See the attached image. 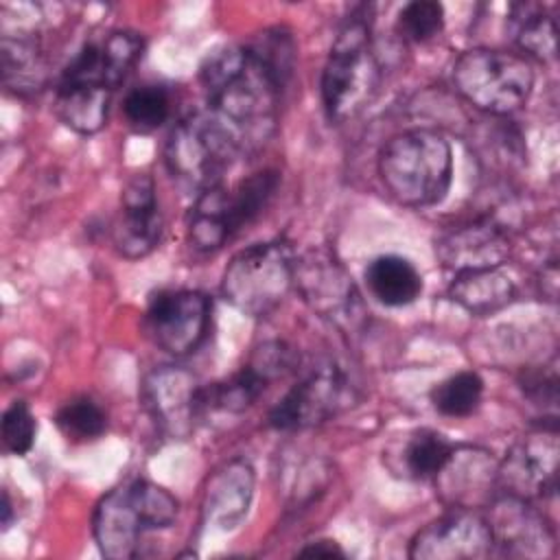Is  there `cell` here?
<instances>
[{
    "label": "cell",
    "mask_w": 560,
    "mask_h": 560,
    "mask_svg": "<svg viewBox=\"0 0 560 560\" xmlns=\"http://www.w3.org/2000/svg\"><path fill=\"white\" fill-rule=\"evenodd\" d=\"M256 475L247 459L234 457L221 464L206 483L201 499L203 523L217 532H230L247 516L254 499Z\"/></svg>",
    "instance_id": "cell-19"
},
{
    "label": "cell",
    "mask_w": 560,
    "mask_h": 560,
    "mask_svg": "<svg viewBox=\"0 0 560 560\" xmlns=\"http://www.w3.org/2000/svg\"><path fill=\"white\" fill-rule=\"evenodd\" d=\"M365 18V13H352L341 24L324 63L322 105L330 122L354 118L378 94L383 72Z\"/></svg>",
    "instance_id": "cell-4"
},
{
    "label": "cell",
    "mask_w": 560,
    "mask_h": 560,
    "mask_svg": "<svg viewBox=\"0 0 560 560\" xmlns=\"http://www.w3.org/2000/svg\"><path fill=\"white\" fill-rule=\"evenodd\" d=\"M11 499H9V492L4 490L2 492V525L4 527H9V523H11Z\"/></svg>",
    "instance_id": "cell-34"
},
{
    "label": "cell",
    "mask_w": 560,
    "mask_h": 560,
    "mask_svg": "<svg viewBox=\"0 0 560 560\" xmlns=\"http://www.w3.org/2000/svg\"><path fill=\"white\" fill-rule=\"evenodd\" d=\"M35 418L24 400H15L2 416V444L13 455H26L35 442Z\"/></svg>",
    "instance_id": "cell-30"
},
{
    "label": "cell",
    "mask_w": 560,
    "mask_h": 560,
    "mask_svg": "<svg viewBox=\"0 0 560 560\" xmlns=\"http://www.w3.org/2000/svg\"><path fill=\"white\" fill-rule=\"evenodd\" d=\"M280 173L273 168L256 171L234 186H214L197 195L188 214V243L199 252H217L238 232L252 225L273 199Z\"/></svg>",
    "instance_id": "cell-6"
},
{
    "label": "cell",
    "mask_w": 560,
    "mask_h": 560,
    "mask_svg": "<svg viewBox=\"0 0 560 560\" xmlns=\"http://www.w3.org/2000/svg\"><path fill=\"white\" fill-rule=\"evenodd\" d=\"M249 363L271 383L276 378H284L287 374H291L298 368L300 357L287 341L273 339V341L260 343L252 352Z\"/></svg>",
    "instance_id": "cell-31"
},
{
    "label": "cell",
    "mask_w": 560,
    "mask_h": 560,
    "mask_svg": "<svg viewBox=\"0 0 560 560\" xmlns=\"http://www.w3.org/2000/svg\"><path fill=\"white\" fill-rule=\"evenodd\" d=\"M171 114V96L166 88L155 83L136 85L122 101V116L136 133H151L166 122Z\"/></svg>",
    "instance_id": "cell-27"
},
{
    "label": "cell",
    "mask_w": 560,
    "mask_h": 560,
    "mask_svg": "<svg viewBox=\"0 0 560 560\" xmlns=\"http://www.w3.org/2000/svg\"><path fill=\"white\" fill-rule=\"evenodd\" d=\"M512 252V238L494 217H475L435 241V254L446 269L468 271L501 267Z\"/></svg>",
    "instance_id": "cell-16"
},
{
    "label": "cell",
    "mask_w": 560,
    "mask_h": 560,
    "mask_svg": "<svg viewBox=\"0 0 560 560\" xmlns=\"http://www.w3.org/2000/svg\"><path fill=\"white\" fill-rule=\"evenodd\" d=\"M518 385L523 396H527L534 405H556L558 400V372L556 363L540 365V368H527L518 376Z\"/></svg>",
    "instance_id": "cell-32"
},
{
    "label": "cell",
    "mask_w": 560,
    "mask_h": 560,
    "mask_svg": "<svg viewBox=\"0 0 560 560\" xmlns=\"http://www.w3.org/2000/svg\"><path fill=\"white\" fill-rule=\"evenodd\" d=\"M210 311L212 304L201 291H158L149 300L144 328L158 348L173 357H184L203 343L210 326Z\"/></svg>",
    "instance_id": "cell-11"
},
{
    "label": "cell",
    "mask_w": 560,
    "mask_h": 560,
    "mask_svg": "<svg viewBox=\"0 0 560 560\" xmlns=\"http://www.w3.org/2000/svg\"><path fill=\"white\" fill-rule=\"evenodd\" d=\"M295 46L287 31L267 28L247 44L214 48L199 68L208 107L256 147L276 127L280 96L293 74Z\"/></svg>",
    "instance_id": "cell-1"
},
{
    "label": "cell",
    "mask_w": 560,
    "mask_h": 560,
    "mask_svg": "<svg viewBox=\"0 0 560 560\" xmlns=\"http://www.w3.org/2000/svg\"><path fill=\"white\" fill-rule=\"evenodd\" d=\"M453 448L455 444L448 442L446 435L433 429H416L402 442L396 470L402 472V477L416 481L435 479V475L448 462Z\"/></svg>",
    "instance_id": "cell-24"
},
{
    "label": "cell",
    "mask_w": 560,
    "mask_h": 560,
    "mask_svg": "<svg viewBox=\"0 0 560 560\" xmlns=\"http://www.w3.org/2000/svg\"><path fill=\"white\" fill-rule=\"evenodd\" d=\"M48 81V63L35 39L28 35L2 37V83L15 94H33Z\"/></svg>",
    "instance_id": "cell-22"
},
{
    "label": "cell",
    "mask_w": 560,
    "mask_h": 560,
    "mask_svg": "<svg viewBox=\"0 0 560 560\" xmlns=\"http://www.w3.org/2000/svg\"><path fill=\"white\" fill-rule=\"evenodd\" d=\"M293 287L313 313L343 332H354L365 322L361 293L343 262L324 247L308 249L293 260Z\"/></svg>",
    "instance_id": "cell-10"
},
{
    "label": "cell",
    "mask_w": 560,
    "mask_h": 560,
    "mask_svg": "<svg viewBox=\"0 0 560 560\" xmlns=\"http://www.w3.org/2000/svg\"><path fill=\"white\" fill-rule=\"evenodd\" d=\"M293 256L282 241L256 243L232 256L221 278L223 298L249 317L273 313L293 287Z\"/></svg>",
    "instance_id": "cell-8"
},
{
    "label": "cell",
    "mask_w": 560,
    "mask_h": 560,
    "mask_svg": "<svg viewBox=\"0 0 560 560\" xmlns=\"http://www.w3.org/2000/svg\"><path fill=\"white\" fill-rule=\"evenodd\" d=\"M298 556H306V558H343L346 551L330 538H319V540H313V542H306Z\"/></svg>",
    "instance_id": "cell-33"
},
{
    "label": "cell",
    "mask_w": 560,
    "mask_h": 560,
    "mask_svg": "<svg viewBox=\"0 0 560 560\" xmlns=\"http://www.w3.org/2000/svg\"><path fill=\"white\" fill-rule=\"evenodd\" d=\"M433 481L451 508H488L499 490V462L483 448L455 446Z\"/></svg>",
    "instance_id": "cell-18"
},
{
    "label": "cell",
    "mask_w": 560,
    "mask_h": 560,
    "mask_svg": "<svg viewBox=\"0 0 560 560\" xmlns=\"http://www.w3.org/2000/svg\"><path fill=\"white\" fill-rule=\"evenodd\" d=\"M359 398V385L350 370L335 359H324L291 385V389L271 407L267 422L276 431H302L317 427Z\"/></svg>",
    "instance_id": "cell-9"
},
{
    "label": "cell",
    "mask_w": 560,
    "mask_h": 560,
    "mask_svg": "<svg viewBox=\"0 0 560 560\" xmlns=\"http://www.w3.org/2000/svg\"><path fill=\"white\" fill-rule=\"evenodd\" d=\"M59 431L72 442H88L96 440L107 429V416L98 402L88 396H77L61 405L55 416Z\"/></svg>",
    "instance_id": "cell-28"
},
{
    "label": "cell",
    "mask_w": 560,
    "mask_h": 560,
    "mask_svg": "<svg viewBox=\"0 0 560 560\" xmlns=\"http://www.w3.org/2000/svg\"><path fill=\"white\" fill-rule=\"evenodd\" d=\"M444 28V9L440 2L431 0H413L407 2L398 18H396V31L402 39L413 44H424L440 35Z\"/></svg>",
    "instance_id": "cell-29"
},
{
    "label": "cell",
    "mask_w": 560,
    "mask_h": 560,
    "mask_svg": "<svg viewBox=\"0 0 560 560\" xmlns=\"http://www.w3.org/2000/svg\"><path fill=\"white\" fill-rule=\"evenodd\" d=\"M378 175L396 201L413 208L435 206L451 188V144L433 129L396 133L378 153Z\"/></svg>",
    "instance_id": "cell-3"
},
{
    "label": "cell",
    "mask_w": 560,
    "mask_h": 560,
    "mask_svg": "<svg viewBox=\"0 0 560 560\" xmlns=\"http://www.w3.org/2000/svg\"><path fill=\"white\" fill-rule=\"evenodd\" d=\"M269 381L252 365H243L234 374L203 385L201 387V411L203 418L208 413H228V416H238L247 411L267 389Z\"/></svg>",
    "instance_id": "cell-23"
},
{
    "label": "cell",
    "mask_w": 560,
    "mask_h": 560,
    "mask_svg": "<svg viewBox=\"0 0 560 560\" xmlns=\"http://www.w3.org/2000/svg\"><path fill=\"white\" fill-rule=\"evenodd\" d=\"M201 387L192 372L177 365H160L144 376L142 400L164 435L186 440L203 420Z\"/></svg>",
    "instance_id": "cell-13"
},
{
    "label": "cell",
    "mask_w": 560,
    "mask_h": 560,
    "mask_svg": "<svg viewBox=\"0 0 560 560\" xmlns=\"http://www.w3.org/2000/svg\"><path fill=\"white\" fill-rule=\"evenodd\" d=\"M448 295L470 315L483 317L510 306L516 298V287L501 267L468 269L455 273Z\"/></svg>",
    "instance_id": "cell-20"
},
{
    "label": "cell",
    "mask_w": 560,
    "mask_h": 560,
    "mask_svg": "<svg viewBox=\"0 0 560 560\" xmlns=\"http://www.w3.org/2000/svg\"><path fill=\"white\" fill-rule=\"evenodd\" d=\"M488 510L486 521L492 534V549L499 553L510 558H547L556 551L553 527L532 501L501 492L488 503Z\"/></svg>",
    "instance_id": "cell-14"
},
{
    "label": "cell",
    "mask_w": 560,
    "mask_h": 560,
    "mask_svg": "<svg viewBox=\"0 0 560 560\" xmlns=\"http://www.w3.org/2000/svg\"><path fill=\"white\" fill-rule=\"evenodd\" d=\"M162 212L155 184L149 175H133L120 195V212L112 228V241L120 256L138 260L151 254L162 238Z\"/></svg>",
    "instance_id": "cell-17"
},
{
    "label": "cell",
    "mask_w": 560,
    "mask_h": 560,
    "mask_svg": "<svg viewBox=\"0 0 560 560\" xmlns=\"http://www.w3.org/2000/svg\"><path fill=\"white\" fill-rule=\"evenodd\" d=\"M243 149L236 131L206 107L190 112L171 129L164 162L182 190L201 195L221 184Z\"/></svg>",
    "instance_id": "cell-5"
},
{
    "label": "cell",
    "mask_w": 560,
    "mask_h": 560,
    "mask_svg": "<svg viewBox=\"0 0 560 560\" xmlns=\"http://www.w3.org/2000/svg\"><path fill=\"white\" fill-rule=\"evenodd\" d=\"M179 512L177 499L149 479H129L109 490L96 505L92 532L98 551L109 560L138 556L147 534L168 527Z\"/></svg>",
    "instance_id": "cell-2"
},
{
    "label": "cell",
    "mask_w": 560,
    "mask_h": 560,
    "mask_svg": "<svg viewBox=\"0 0 560 560\" xmlns=\"http://www.w3.org/2000/svg\"><path fill=\"white\" fill-rule=\"evenodd\" d=\"M483 396V381L472 370H462L431 389V402L435 411L448 418H466L477 411Z\"/></svg>",
    "instance_id": "cell-26"
},
{
    "label": "cell",
    "mask_w": 560,
    "mask_h": 560,
    "mask_svg": "<svg viewBox=\"0 0 560 560\" xmlns=\"http://www.w3.org/2000/svg\"><path fill=\"white\" fill-rule=\"evenodd\" d=\"M453 85L472 107L508 116L527 103L534 88V70L523 55L472 48L453 63Z\"/></svg>",
    "instance_id": "cell-7"
},
{
    "label": "cell",
    "mask_w": 560,
    "mask_h": 560,
    "mask_svg": "<svg viewBox=\"0 0 560 560\" xmlns=\"http://www.w3.org/2000/svg\"><path fill=\"white\" fill-rule=\"evenodd\" d=\"M558 427L556 420L518 438L499 462V490L527 501L547 499L556 492Z\"/></svg>",
    "instance_id": "cell-12"
},
{
    "label": "cell",
    "mask_w": 560,
    "mask_h": 560,
    "mask_svg": "<svg viewBox=\"0 0 560 560\" xmlns=\"http://www.w3.org/2000/svg\"><path fill=\"white\" fill-rule=\"evenodd\" d=\"M486 516L466 508H451L424 525L409 542L413 560H477L492 553Z\"/></svg>",
    "instance_id": "cell-15"
},
{
    "label": "cell",
    "mask_w": 560,
    "mask_h": 560,
    "mask_svg": "<svg viewBox=\"0 0 560 560\" xmlns=\"http://www.w3.org/2000/svg\"><path fill=\"white\" fill-rule=\"evenodd\" d=\"M365 284L372 298L385 306L413 304L422 293V276L411 260L398 254H383L365 267Z\"/></svg>",
    "instance_id": "cell-21"
},
{
    "label": "cell",
    "mask_w": 560,
    "mask_h": 560,
    "mask_svg": "<svg viewBox=\"0 0 560 560\" xmlns=\"http://www.w3.org/2000/svg\"><path fill=\"white\" fill-rule=\"evenodd\" d=\"M512 26L516 44L540 61L556 59V22L538 4H514Z\"/></svg>",
    "instance_id": "cell-25"
}]
</instances>
